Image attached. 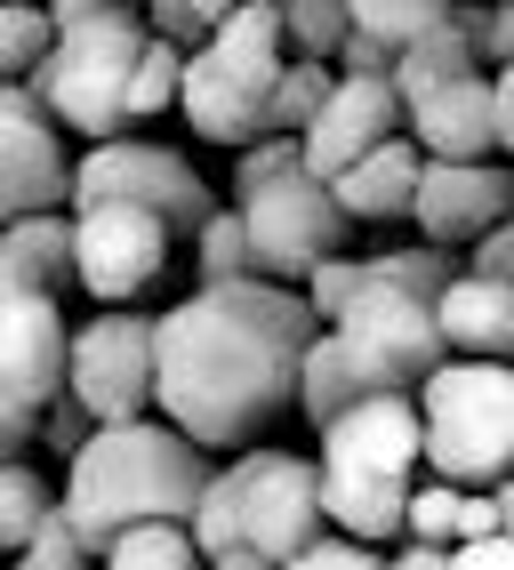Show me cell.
<instances>
[{"label":"cell","instance_id":"obj_9","mask_svg":"<svg viewBox=\"0 0 514 570\" xmlns=\"http://www.w3.org/2000/svg\"><path fill=\"white\" fill-rule=\"evenodd\" d=\"M169 217L137 209V202H89L72 209V282H81L97 306H129L161 282L169 265Z\"/></svg>","mask_w":514,"mask_h":570},{"label":"cell","instance_id":"obj_43","mask_svg":"<svg viewBox=\"0 0 514 570\" xmlns=\"http://www.w3.org/2000/svg\"><path fill=\"white\" fill-rule=\"evenodd\" d=\"M491 89H498V154H514V65L491 72Z\"/></svg>","mask_w":514,"mask_h":570},{"label":"cell","instance_id":"obj_48","mask_svg":"<svg viewBox=\"0 0 514 570\" xmlns=\"http://www.w3.org/2000/svg\"><path fill=\"white\" fill-rule=\"evenodd\" d=\"M0 570H32V562H24V554H9V562H0Z\"/></svg>","mask_w":514,"mask_h":570},{"label":"cell","instance_id":"obj_38","mask_svg":"<svg viewBox=\"0 0 514 570\" xmlns=\"http://www.w3.org/2000/svg\"><path fill=\"white\" fill-rule=\"evenodd\" d=\"M145 24H154L161 41H177V49H201V41H209V32L194 24V9H186V0H145Z\"/></svg>","mask_w":514,"mask_h":570},{"label":"cell","instance_id":"obj_39","mask_svg":"<svg viewBox=\"0 0 514 570\" xmlns=\"http://www.w3.org/2000/svg\"><path fill=\"white\" fill-rule=\"evenodd\" d=\"M466 274H498V282H514V217H498L483 242H474V265Z\"/></svg>","mask_w":514,"mask_h":570},{"label":"cell","instance_id":"obj_24","mask_svg":"<svg viewBox=\"0 0 514 570\" xmlns=\"http://www.w3.org/2000/svg\"><path fill=\"white\" fill-rule=\"evenodd\" d=\"M209 554L194 547V530L186 522H129L113 547H105L97 570H201Z\"/></svg>","mask_w":514,"mask_h":570},{"label":"cell","instance_id":"obj_34","mask_svg":"<svg viewBox=\"0 0 514 570\" xmlns=\"http://www.w3.org/2000/svg\"><path fill=\"white\" fill-rule=\"evenodd\" d=\"M24 562H32V570H97V554H89V539H81V522L65 514V499L49 507V522H41V530H32Z\"/></svg>","mask_w":514,"mask_h":570},{"label":"cell","instance_id":"obj_30","mask_svg":"<svg viewBox=\"0 0 514 570\" xmlns=\"http://www.w3.org/2000/svg\"><path fill=\"white\" fill-rule=\"evenodd\" d=\"M274 9H281V41H289V57H338L346 32H354L346 0H274Z\"/></svg>","mask_w":514,"mask_h":570},{"label":"cell","instance_id":"obj_1","mask_svg":"<svg viewBox=\"0 0 514 570\" xmlns=\"http://www.w3.org/2000/svg\"><path fill=\"white\" fill-rule=\"evenodd\" d=\"M322 314L289 282H201L154 322V410L201 450H249L298 402V362Z\"/></svg>","mask_w":514,"mask_h":570},{"label":"cell","instance_id":"obj_45","mask_svg":"<svg viewBox=\"0 0 514 570\" xmlns=\"http://www.w3.org/2000/svg\"><path fill=\"white\" fill-rule=\"evenodd\" d=\"M209 570H281V562L257 554V547H226V554H209Z\"/></svg>","mask_w":514,"mask_h":570},{"label":"cell","instance_id":"obj_6","mask_svg":"<svg viewBox=\"0 0 514 570\" xmlns=\"http://www.w3.org/2000/svg\"><path fill=\"white\" fill-rule=\"evenodd\" d=\"M338 330V346L362 377V394H418L434 370L451 362V337H443V314H434V297L411 289V282H386L370 274V257H362V289L354 306L329 322Z\"/></svg>","mask_w":514,"mask_h":570},{"label":"cell","instance_id":"obj_3","mask_svg":"<svg viewBox=\"0 0 514 570\" xmlns=\"http://www.w3.org/2000/svg\"><path fill=\"white\" fill-rule=\"evenodd\" d=\"M281 65H289L281 9H274V0H241V9L217 24L201 49H186V89H177V112H186L194 137H209V145H249V137H266Z\"/></svg>","mask_w":514,"mask_h":570},{"label":"cell","instance_id":"obj_10","mask_svg":"<svg viewBox=\"0 0 514 570\" xmlns=\"http://www.w3.org/2000/svg\"><path fill=\"white\" fill-rule=\"evenodd\" d=\"M65 394L81 402L97 426L154 410V322L129 306H105L89 330H72L65 354Z\"/></svg>","mask_w":514,"mask_h":570},{"label":"cell","instance_id":"obj_11","mask_svg":"<svg viewBox=\"0 0 514 570\" xmlns=\"http://www.w3.org/2000/svg\"><path fill=\"white\" fill-rule=\"evenodd\" d=\"M72 330L57 314V289H24L0 274V417L41 426V410L65 394Z\"/></svg>","mask_w":514,"mask_h":570},{"label":"cell","instance_id":"obj_28","mask_svg":"<svg viewBox=\"0 0 514 570\" xmlns=\"http://www.w3.org/2000/svg\"><path fill=\"white\" fill-rule=\"evenodd\" d=\"M338 89V65L329 57H289L281 65V81H274V112H266V129H289V137H306V121L322 112V97Z\"/></svg>","mask_w":514,"mask_h":570},{"label":"cell","instance_id":"obj_18","mask_svg":"<svg viewBox=\"0 0 514 570\" xmlns=\"http://www.w3.org/2000/svg\"><path fill=\"white\" fill-rule=\"evenodd\" d=\"M418 169H426V145L394 129L386 145H370L362 161H346L338 177H329V194H338V209H346L354 225H386V217H411Z\"/></svg>","mask_w":514,"mask_h":570},{"label":"cell","instance_id":"obj_14","mask_svg":"<svg viewBox=\"0 0 514 570\" xmlns=\"http://www.w3.org/2000/svg\"><path fill=\"white\" fill-rule=\"evenodd\" d=\"M411 112H402V89L394 72H338V89L322 97V112L306 121V169L314 177H338L346 161H362L370 145H386Z\"/></svg>","mask_w":514,"mask_h":570},{"label":"cell","instance_id":"obj_13","mask_svg":"<svg viewBox=\"0 0 514 570\" xmlns=\"http://www.w3.org/2000/svg\"><path fill=\"white\" fill-rule=\"evenodd\" d=\"M234 474H241V547L289 562L306 539L329 530V514H322V466L314 459H298V450H241Z\"/></svg>","mask_w":514,"mask_h":570},{"label":"cell","instance_id":"obj_15","mask_svg":"<svg viewBox=\"0 0 514 570\" xmlns=\"http://www.w3.org/2000/svg\"><path fill=\"white\" fill-rule=\"evenodd\" d=\"M411 217H418L426 242L474 249L498 217H514V169H498V161H426Z\"/></svg>","mask_w":514,"mask_h":570},{"label":"cell","instance_id":"obj_20","mask_svg":"<svg viewBox=\"0 0 514 570\" xmlns=\"http://www.w3.org/2000/svg\"><path fill=\"white\" fill-rule=\"evenodd\" d=\"M322 514L329 530H346V539H402V522H411V474H346V466H322Z\"/></svg>","mask_w":514,"mask_h":570},{"label":"cell","instance_id":"obj_16","mask_svg":"<svg viewBox=\"0 0 514 570\" xmlns=\"http://www.w3.org/2000/svg\"><path fill=\"white\" fill-rule=\"evenodd\" d=\"M426 459V417L418 394H362L322 426V466L346 474H418Z\"/></svg>","mask_w":514,"mask_h":570},{"label":"cell","instance_id":"obj_22","mask_svg":"<svg viewBox=\"0 0 514 570\" xmlns=\"http://www.w3.org/2000/svg\"><path fill=\"white\" fill-rule=\"evenodd\" d=\"M0 274L24 289H65L72 282V217L32 209L17 225H0Z\"/></svg>","mask_w":514,"mask_h":570},{"label":"cell","instance_id":"obj_12","mask_svg":"<svg viewBox=\"0 0 514 570\" xmlns=\"http://www.w3.org/2000/svg\"><path fill=\"white\" fill-rule=\"evenodd\" d=\"M72 202L65 121L32 97V81H0V225Z\"/></svg>","mask_w":514,"mask_h":570},{"label":"cell","instance_id":"obj_44","mask_svg":"<svg viewBox=\"0 0 514 570\" xmlns=\"http://www.w3.org/2000/svg\"><path fill=\"white\" fill-rule=\"evenodd\" d=\"M97 9H145V0H49V17L72 24V17H97Z\"/></svg>","mask_w":514,"mask_h":570},{"label":"cell","instance_id":"obj_29","mask_svg":"<svg viewBox=\"0 0 514 570\" xmlns=\"http://www.w3.org/2000/svg\"><path fill=\"white\" fill-rule=\"evenodd\" d=\"M186 530H194V547H201V554L241 547V474H234V466H209V482H201V499H194Z\"/></svg>","mask_w":514,"mask_h":570},{"label":"cell","instance_id":"obj_5","mask_svg":"<svg viewBox=\"0 0 514 570\" xmlns=\"http://www.w3.org/2000/svg\"><path fill=\"white\" fill-rule=\"evenodd\" d=\"M154 41V24L137 9H97V17H72L57 24L49 57L32 65V97H41L72 137H121L129 129V72Z\"/></svg>","mask_w":514,"mask_h":570},{"label":"cell","instance_id":"obj_33","mask_svg":"<svg viewBox=\"0 0 514 570\" xmlns=\"http://www.w3.org/2000/svg\"><path fill=\"white\" fill-rule=\"evenodd\" d=\"M458 507H466V490H458V482H443V474L411 482V522H402V539H426V547H458Z\"/></svg>","mask_w":514,"mask_h":570},{"label":"cell","instance_id":"obj_41","mask_svg":"<svg viewBox=\"0 0 514 570\" xmlns=\"http://www.w3.org/2000/svg\"><path fill=\"white\" fill-rule=\"evenodd\" d=\"M491 530H506V522H498V490H466V507H458V547H466V539H491Z\"/></svg>","mask_w":514,"mask_h":570},{"label":"cell","instance_id":"obj_21","mask_svg":"<svg viewBox=\"0 0 514 570\" xmlns=\"http://www.w3.org/2000/svg\"><path fill=\"white\" fill-rule=\"evenodd\" d=\"M458 72H483V41H474V24H466V17H443V24H426L411 49H394V89H402V112H411L426 89L458 81Z\"/></svg>","mask_w":514,"mask_h":570},{"label":"cell","instance_id":"obj_31","mask_svg":"<svg viewBox=\"0 0 514 570\" xmlns=\"http://www.w3.org/2000/svg\"><path fill=\"white\" fill-rule=\"evenodd\" d=\"M177 89H186V49L154 32V41H145V57H137V72H129V121H154V112H169Z\"/></svg>","mask_w":514,"mask_h":570},{"label":"cell","instance_id":"obj_4","mask_svg":"<svg viewBox=\"0 0 514 570\" xmlns=\"http://www.w3.org/2000/svg\"><path fill=\"white\" fill-rule=\"evenodd\" d=\"M426 417V474L458 490H498L514 474V362L451 354L418 386Z\"/></svg>","mask_w":514,"mask_h":570},{"label":"cell","instance_id":"obj_47","mask_svg":"<svg viewBox=\"0 0 514 570\" xmlns=\"http://www.w3.org/2000/svg\"><path fill=\"white\" fill-rule=\"evenodd\" d=\"M498 522H506V530H514V474H506V482H498Z\"/></svg>","mask_w":514,"mask_h":570},{"label":"cell","instance_id":"obj_40","mask_svg":"<svg viewBox=\"0 0 514 570\" xmlns=\"http://www.w3.org/2000/svg\"><path fill=\"white\" fill-rule=\"evenodd\" d=\"M451 562H458V570H514V530H491V539L451 547Z\"/></svg>","mask_w":514,"mask_h":570},{"label":"cell","instance_id":"obj_37","mask_svg":"<svg viewBox=\"0 0 514 570\" xmlns=\"http://www.w3.org/2000/svg\"><path fill=\"white\" fill-rule=\"evenodd\" d=\"M458 17L474 24V41H483V65H514V0H498V9L458 0Z\"/></svg>","mask_w":514,"mask_h":570},{"label":"cell","instance_id":"obj_25","mask_svg":"<svg viewBox=\"0 0 514 570\" xmlns=\"http://www.w3.org/2000/svg\"><path fill=\"white\" fill-rule=\"evenodd\" d=\"M49 507H57V490L41 482V466H24V459L0 466V554H24L32 530L49 522Z\"/></svg>","mask_w":514,"mask_h":570},{"label":"cell","instance_id":"obj_19","mask_svg":"<svg viewBox=\"0 0 514 570\" xmlns=\"http://www.w3.org/2000/svg\"><path fill=\"white\" fill-rule=\"evenodd\" d=\"M451 354H483V362H514V282L498 274H451V289L434 297Z\"/></svg>","mask_w":514,"mask_h":570},{"label":"cell","instance_id":"obj_7","mask_svg":"<svg viewBox=\"0 0 514 570\" xmlns=\"http://www.w3.org/2000/svg\"><path fill=\"white\" fill-rule=\"evenodd\" d=\"M241 225H249V265L266 282H306L322 257H338L354 217L338 209V194H329V177H314L306 161L281 169L266 185H249L241 194Z\"/></svg>","mask_w":514,"mask_h":570},{"label":"cell","instance_id":"obj_35","mask_svg":"<svg viewBox=\"0 0 514 570\" xmlns=\"http://www.w3.org/2000/svg\"><path fill=\"white\" fill-rule=\"evenodd\" d=\"M281 570H386V554L370 539H346V530H322V539H306L298 554H289Z\"/></svg>","mask_w":514,"mask_h":570},{"label":"cell","instance_id":"obj_42","mask_svg":"<svg viewBox=\"0 0 514 570\" xmlns=\"http://www.w3.org/2000/svg\"><path fill=\"white\" fill-rule=\"evenodd\" d=\"M386 570H458V562H451V547H426V539H411L402 554H386Z\"/></svg>","mask_w":514,"mask_h":570},{"label":"cell","instance_id":"obj_23","mask_svg":"<svg viewBox=\"0 0 514 570\" xmlns=\"http://www.w3.org/2000/svg\"><path fill=\"white\" fill-rule=\"evenodd\" d=\"M346 402H362V377H354V362H346V346H338V330L322 322L314 346H306V362H298V410H306V426L322 434Z\"/></svg>","mask_w":514,"mask_h":570},{"label":"cell","instance_id":"obj_36","mask_svg":"<svg viewBox=\"0 0 514 570\" xmlns=\"http://www.w3.org/2000/svg\"><path fill=\"white\" fill-rule=\"evenodd\" d=\"M354 289H362V257L338 249V257H322L314 274H306V306H314L322 322H338V314L354 306Z\"/></svg>","mask_w":514,"mask_h":570},{"label":"cell","instance_id":"obj_46","mask_svg":"<svg viewBox=\"0 0 514 570\" xmlns=\"http://www.w3.org/2000/svg\"><path fill=\"white\" fill-rule=\"evenodd\" d=\"M32 434H41V426H17V417H0V466H9V459H24V450H32Z\"/></svg>","mask_w":514,"mask_h":570},{"label":"cell","instance_id":"obj_32","mask_svg":"<svg viewBox=\"0 0 514 570\" xmlns=\"http://www.w3.org/2000/svg\"><path fill=\"white\" fill-rule=\"evenodd\" d=\"M194 274H201V282H241V274H257V265H249V225H241V209H209V217H201V234H194Z\"/></svg>","mask_w":514,"mask_h":570},{"label":"cell","instance_id":"obj_8","mask_svg":"<svg viewBox=\"0 0 514 570\" xmlns=\"http://www.w3.org/2000/svg\"><path fill=\"white\" fill-rule=\"evenodd\" d=\"M89 202H137V209H161L169 234H201V217L217 209V194L201 185V169L177 154V145H154V137H97L81 161H72V209Z\"/></svg>","mask_w":514,"mask_h":570},{"label":"cell","instance_id":"obj_2","mask_svg":"<svg viewBox=\"0 0 514 570\" xmlns=\"http://www.w3.org/2000/svg\"><path fill=\"white\" fill-rule=\"evenodd\" d=\"M201 482H209V450L186 426H169V417H113V426H97L65 459V514L81 522L89 554L105 562V547L129 522H186Z\"/></svg>","mask_w":514,"mask_h":570},{"label":"cell","instance_id":"obj_17","mask_svg":"<svg viewBox=\"0 0 514 570\" xmlns=\"http://www.w3.org/2000/svg\"><path fill=\"white\" fill-rule=\"evenodd\" d=\"M411 137L426 145V161H491L498 154V89H491V72H458V81L426 89L411 105Z\"/></svg>","mask_w":514,"mask_h":570},{"label":"cell","instance_id":"obj_26","mask_svg":"<svg viewBox=\"0 0 514 570\" xmlns=\"http://www.w3.org/2000/svg\"><path fill=\"white\" fill-rule=\"evenodd\" d=\"M57 17L49 0H0V81H32V65L49 57Z\"/></svg>","mask_w":514,"mask_h":570},{"label":"cell","instance_id":"obj_27","mask_svg":"<svg viewBox=\"0 0 514 570\" xmlns=\"http://www.w3.org/2000/svg\"><path fill=\"white\" fill-rule=\"evenodd\" d=\"M346 17H354V32H370L378 49H411L426 24L458 17V0H346Z\"/></svg>","mask_w":514,"mask_h":570}]
</instances>
